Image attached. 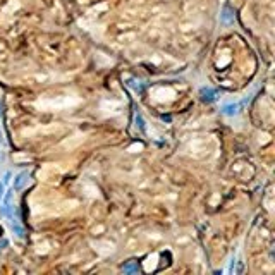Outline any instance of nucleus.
<instances>
[{
  "label": "nucleus",
  "mask_w": 275,
  "mask_h": 275,
  "mask_svg": "<svg viewBox=\"0 0 275 275\" xmlns=\"http://www.w3.org/2000/svg\"><path fill=\"white\" fill-rule=\"evenodd\" d=\"M28 177H29V174H28L26 170L21 172V174H17V175H16V179H14V186H12L14 191H19V189H22V187H24V184L28 182Z\"/></svg>",
  "instance_id": "nucleus-1"
},
{
  "label": "nucleus",
  "mask_w": 275,
  "mask_h": 275,
  "mask_svg": "<svg viewBox=\"0 0 275 275\" xmlns=\"http://www.w3.org/2000/svg\"><path fill=\"white\" fill-rule=\"evenodd\" d=\"M199 96H201V100L203 102H215L217 100V91L213 88H201L199 89Z\"/></svg>",
  "instance_id": "nucleus-2"
},
{
  "label": "nucleus",
  "mask_w": 275,
  "mask_h": 275,
  "mask_svg": "<svg viewBox=\"0 0 275 275\" xmlns=\"http://www.w3.org/2000/svg\"><path fill=\"white\" fill-rule=\"evenodd\" d=\"M239 103H225L224 107H222V114L227 117H234L237 112H239Z\"/></svg>",
  "instance_id": "nucleus-3"
},
{
  "label": "nucleus",
  "mask_w": 275,
  "mask_h": 275,
  "mask_svg": "<svg viewBox=\"0 0 275 275\" xmlns=\"http://www.w3.org/2000/svg\"><path fill=\"white\" fill-rule=\"evenodd\" d=\"M139 270V263L138 261H127L122 265V272L124 274H136Z\"/></svg>",
  "instance_id": "nucleus-4"
},
{
  "label": "nucleus",
  "mask_w": 275,
  "mask_h": 275,
  "mask_svg": "<svg viewBox=\"0 0 275 275\" xmlns=\"http://www.w3.org/2000/svg\"><path fill=\"white\" fill-rule=\"evenodd\" d=\"M0 213L7 219H14V206L10 203H4V206L0 208Z\"/></svg>",
  "instance_id": "nucleus-5"
},
{
  "label": "nucleus",
  "mask_w": 275,
  "mask_h": 275,
  "mask_svg": "<svg viewBox=\"0 0 275 275\" xmlns=\"http://www.w3.org/2000/svg\"><path fill=\"white\" fill-rule=\"evenodd\" d=\"M12 230L17 237H24V229H22V225H21L19 222H16L14 219H12Z\"/></svg>",
  "instance_id": "nucleus-6"
},
{
  "label": "nucleus",
  "mask_w": 275,
  "mask_h": 275,
  "mask_svg": "<svg viewBox=\"0 0 275 275\" xmlns=\"http://www.w3.org/2000/svg\"><path fill=\"white\" fill-rule=\"evenodd\" d=\"M136 124H138V127L141 129V132H146V126H144V120H143V117L139 115V114H136Z\"/></svg>",
  "instance_id": "nucleus-7"
},
{
  "label": "nucleus",
  "mask_w": 275,
  "mask_h": 275,
  "mask_svg": "<svg viewBox=\"0 0 275 275\" xmlns=\"http://www.w3.org/2000/svg\"><path fill=\"white\" fill-rule=\"evenodd\" d=\"M12 192H14V189H9V191L5 192V198H4V203H10V201H12Z\"/></svg>",
  "instance_id": "nucleus-8"
},
{
  "label": "nucleus",
  "mask_w": 275,
  "mask_h": 275,
  "mask_svg": "<svg viewBox=\"0 0 275 275\" xmlns=\"http://www.w3.org/2000/svg\"><path fill=\"white\" fill-rule=\"evenodd\" d=\"M7 246V241L4 239V241H0V251H2V249H4V248Z\"/></svg>",
  "instance_id": "nucleus-9"
},
{
  "label": "nucleus",
  "mask_w": 275,
  "mask_h": 275,
  "mask_svg": "<svg viewBox=\"0 0 275 275\" xmlns=\"http://www.w3.org/2000/svg\"><path fill=\"white\" fill-rule=\"evenodd\" d=\"M9 179H10V172H7V174H5V179H4V184H5V182H9Z\"/></svg>",
  "instance_id": "nucleus-10"
},
{
  "label": "nucleus",
  "mask_w": 275,
  "mask_h": 275,
  "mask_svg": "<svg viewBox=\"0 0 275 275\" xmlns=\"http://www.w3.org/2000/svg\"><path fill=\"white\" fill-rule=\"evenodd\" d=\"M2 194H4V184L0 182V198H2Z\"/></svg>",
  "instance_id": "nucleus-11"
},
{
  "label": "nucleus",
  "mask_w": 275,
  "mask_h": 275,
  "mask_svg": "<svg viewBox=\"0 0 275 275\" xmlns=\"http://www.w3.org/2000/svg\"><path fill=\"white\" fill-rule=\"evenodd\" d=\"M2 234H4V229H2V227H0V237H2Z\"/></svg>",
  "instance_id": "nucleus-12"
}]
</instances>
